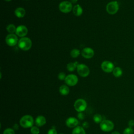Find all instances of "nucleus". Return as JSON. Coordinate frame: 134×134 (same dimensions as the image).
Returning <instances> with one entry per match:
<instances>
[{
	"label": "nucleus",
	"mask_w": 134,
	"mask_h": 134,
	"mask_svg": "<svg viewBox=\"0 0 134 134\" xmlns=\"http://www.w3.org/2000/svg\"><path fill=\"white\" fill-rule=\"evenodd\" d=\"M18 46L20 49L24 51H27L31 48L32 46V41L28 37H22L19 40Z\"/></svg>",
	"instance_id": "f257e3e1"
},
{
	"label": "nucleus",
	"mask_w": 134,
	"mask_h": 134,
	"mask_svg": "<svg viewBox=\"0 0 134 134\" xmlns=\"http://www.w3.org/2000/svg\"><path fill=\"white\" fill-rule=\"evenodd\" d=\"M31 132L32 134H39V129L37 126H32L30 129Z\"/></svg>",
	"instance_id": "393cba45"
},
{
	"label": "nucleus",
	"mask_w": 134,
	"mask_h": 134,
	"mask_svg": "<svg viewBox=\"0 0 134 134\" xmlns=\"http://www.w3.org/2000/svg\"><path fill=\"white\" fill-rule=\"evenodd\" d=\"M59 92L62 95H66L69 93L70 90L67 85H62L59 88Z\"/></svg>",
	"instance_id": "f3484780"
},
{
	"label": "nucleus",
	"mask_w": 134,
	"mask_h": 134,
	"mask_svg": "<svg viewBox=\"0 0 134 134\" xmlns=\"http://www.w3.org/2000/svg\"><path fill=\"white\" fill-rule=\"evenodd\" d=\"M133 130L131 127L126 128L123 131V134H133Z\"/></svg>",
	"instance_id": "b1692460"
},
{
	"label": "nucleus",
	"mask_w": 134,
	"mask_h": 134,
	"mask_svg": "<svg viewBox=\"0 0 134 134\" xmlns=\"http://www.w3.org/2000/svg\"><path fill=\"white\" fill-rule=\"evenodd\" d=\"M74 109L78 112H82L84 111L87 107L86 102L82 98H80L75 100L74 104Z\"/></svg>",
	"instance_id": "20e7f679"
},
{
	"label": "nucleus",
	"mask_w": 134,
	"mask_h": 134,
	"mask_svg": "<svg viewBox=\"0 0 134 134\" xmlns=\"http://www.w3.org/2000/svg\"><path fill=\"white\" fill-rule=\"evenodd\" d=\"M72 134H86V132L83 127L76 126L72 130Z\"/></svg>",
	"instance_id": "a211bd4d"
},
{
	"label": "nucleus",
	"mask_w": 134,
	"mask_h": 134,
	"mask_svg": "<svg viewBox=\"0 0 134 134\" xmlns=\"http://www.w3.org/2000/svg\"><path fill=\"white\" fill-rule=\"evenodd\" d=\"M16 34L17 36L22 38L25 37L28 33V29L24 25H19L16 28Z\"/></svg>",
	"instance_id": "9b49d317"
},
{
	"label": "nucleus",
	"mask_w": 134,
	"mask_h": 134,
	"mask_svg": "<svg viewBox=\"0 0 134 134\" xmlns=\"http://www.w3.org/2000/svg\"><path fill=\"white\" fill-rule=\"evenodd\" d=\"M59 10L63 13H68L72 9V4L71 2L64 1L61 2L59 5Z\"/></svg>",
	"instance_id": "423d86ee"
},
{
	"label": "nucleus",
	"mask_w": 134,
	"mask_h": 134,
	"mask_svg": "<svg viewBox=\"0 0 134 134\" xmlns=\"http://www.w3.org/2000/svg\"><path fill=\"white\" fill-rule=\"evenodd\" d=\"M64 81L65 83L68 85L73 86L75 85L77 83L78 77L75 74H69L66 76V78Z\"/></svg>",
	"instance_id": "1a4fd4ad"
},
{
	"label": "nucleus",
	"mask_w": 134,
	"mask_h": 134,
	"mask_svg": "<svg viewBox=\"0 0 134 134\" xmlns=\"http://www.w3.org/2000/svg\"><path fill=\"white\" fill-rule=\"evenodd\" d=\"M78 0H70V2L72 3H75L77 2Z\"/></svg>",
	"instance_id": "7c9ffc66"
},
{
	"label": "nucleus",
	"mask_w": 134,
	"mask_h": 134,
	"mask_svg": "<svg viewBox=\"0 0 134 134\" xmlns=\"http://www.w3.org/2000/svg\"><path fill=\"white\" fill-rule=\"evenodd\" d=\"M15 15L18 18H23L26 14L25 9L22 7H18L15 10Z\"/></svg>",
	"instance_id": "2eb2a0df"
},
{
	"label": "nucleus",
	"mask_w": 134,
	"mask_h": 134,
	"mask_svg": "<svg viewBox=\"0 0 134 134\" xmlns=\"http://www.w3.org/2000/svg\"><path fill=\"white\" fill-rule=\"evenodd\" d=\"M34 118L29 115H25L23 116L19 121L20 125L25 128H28L32 127L34 125Z\"/></svg>",
	"instance_id": "f03ea898"
},
{
	"label": "nucleus",
	"mask_w": 134,
	"mask_h": 134,
	"mask_svg": "<svg viewBox=\"0 0 134 134\" xmlns=\"http://www.w3.org/2000/svg\"><path fill=\"white\" fill-rule=\"evenodd\" d=\"M35 123L37 126H39V127L42 126L44 125L46 123V118L43 116H42V115L38 116L36 118Z\"/></svg>",
	"instance_id": "4468645a"
},
{
	"label": "nucleus",
	"mask_w": 134,
	"mask_h": 134,
	"mask_svg": "<svg viewBox=\"0 0 134 134\" xmlns=\"http://www.w3.org/2000/svg\"><path fill=\"white\" fill-rule=\"evenodd\" d=\"M65 124L68 127H70V128L76 127L79 124V121L76 118L73 117H69L66 120Z\"/></svg>",
	"instance_id": "ddd939ff"
},
{
	"label": "nucleus",
	"mask_w": 134,
	"mask_h": 134,
	"mask_svg": "<svg viewBox=\"0 0 134 134\" xmlns=\"http://www.w3.org/2000/svg\"><path fill=\"white\" fill-rule=\"evenodd\" d=\"M6 30L9 33L14 34V32H16V28L14 25L9 24L6 27Z\"/></svg>",
	"instance_id": "412c9836"
},
{
	"label": "nucleus",
	"mask_w": 134,
	"mask_h": 134,
	"mask_svg": "<svg viewBox=\"0 0 134 134\" xmlns=\"http://www.w3.org/2000/svg\"><path fill=\"white\" fill-rule=\"evenodd\" d=\"M4 1H6V2H9V1H12V0H4Z\"/></svg>",
	"instance_id": "473e14b6"
},
{
	"label": "nucleus",
	"mask_w": 134,
	"mask_h": 134,
	"mask_svg": "<svg viewBox=\"0 0 134 134\" xmlns=\"http://www.w3.org/2000/svg\"><path fill=\"white\" fill-rule=\"evenodd\" d=\"M101 68L103 71L106 73H110L114 69V64L109 61H104L101 64Z\"/></svg>",
	"instance_id": "9d476101"
},
{
	"label": "nucleus",
	"mask_w": 134,
	"mask_h": 134,
	"mask_svg": "<svg viewBox=\"0 0 134 134\" xmlns=\"http://www.w3.org/2000/svg\"><path fill=\"white\" fill-rule=\"evenodd\" d=\"M48 134H57V132L55 129H50L49 130Z\"/></svg>",
	"instance_id": "cd10ccee"
},
{
	"label": "nucleus",
	"mask_w": 134,
	"mask_h": 134,
	"mask_svg": "<svg viewBox=\"0 0 134 134\" xmlns=\"http://www.w3.org/2000/svg\"><path fill=\"white\" fill-rule=\"evenodd\" d=\"M5 41L7 45L10 47L15 46L18 42V38L14 34H9L7 35L5 38Z\"/></svg>",
	"instance_id": "6e6552de"
},
{
	"label": "nucleus",
	"mask_w": 134,
	"mask_h": 134,
	"mask_svg": "<svg viewBox=\"0 0 134 134\" xmlns=\"http://www.w3.org/2000/svg\"><path fill=\"white\" fill-rule=\"evenodd\" d=\"M66 75L64 72H60L59 74H58V79L60 80H65V78H66Z\"/></svg>",
	"instance_id": "bb28decb"
},
{
	"label": "nucleus",
	"mask_w": 134,
	"mask_h": 134,
	"mask_svg": "<svg viewBox=\"0 0 134 134\" xmlns=\"http://www.w3.org/2000/svg\"><path fill=\"white\" fill-rule=\"evenodd\" d=\"M60 134H63V133H60Z\"/></svg>",
	"instance_id": "72a5a7b5"
},
{
	"label": "nucleus",
	"mask_w": 134,
	"mask_h": 134,
	"mask_svg": "<svg viewBox=\"0 0 134 134\" xmlns=\"http://www.w3.org/2000/svg\"><path fill=\"white\" fill-rule=\"evenodd\" d=\"M107 12L110 14L114 15L116 14L119 9V5L117 1H111L108 3L106 7Z\"/></svg>",
	"instance_id": "7ed1b4c3"
},
{
	"label": "nucleus",
	"mask_w": 134,
	"mask_h": 134,
	"mask_svg": "<svg viewBox=\"0 0 134 134\" xmlns=\"http://www.w3.org/2000/svg\"><path fill=\"white\" fill-rule=\"evenodd\" d=\"M128 125H129V127L132 128V127L134 126V120H132V119L130 120L129 121V122H128Z\"/></svg>",
	"instance_id": "c85d7f7f"
},
{
	"label": "nucleus",
	"mask_w": 134,
	"mask_h": 134,
	"mask_svg": "<svg viewBox=\"0 0 134 134\" xmlns=\"http://www.w3.org/2000/svg\"><path fill=\"white\" fill-rule=\"evenodd\" d=\"M111 134H120V133L119 132H118V131H114V132H113L112 133H111Z\"/></svg>",
	"instance_id": "2f4dec72"
},
{
	"label": "nucleus",
	"mask_w": 134,
	"mask_h": 134,
	"mask_svg": "<svg viewBox=\"0 0 134 134\" xmlns=\"http://www.w3.org/2000/svg\"><path fill=\"white\" fill-rule=\"evenodd\" d=\"M80 53V51L79 49H73L71 50V52H70V55L74 58H77Z\"/></svg>",
	"instance_id": "4be33fe9"
},
{
	"label": "nucleus",
	"mask_w": 134,
	"mask_h": 134,
	"mask_svg": "<svg viewBox=\"0 0 134 134\" xmlns=\"http://www.w3.org/2000/svg\"><path fill=\"white\" fill-rule=\"evenodd\" d=\"M81 54L84 58L86 59H90L94 56V51L91 48L86 47L82 50Z\"/></svg>",
	"instance_id": "f8f14e48"
},
{
	"label": "nucleus",
	"mask_w": 134,
	"mask_h": 134,
	"mask_svg": "<svg viewBox=\"0 0 134 134\" xmlns=\"http://www.w3.org/2000/svg\"><path fill=\"white\" fill-rule=\"evenodd\" d=\"M77 116H78L79 118H80V119H83L84 118V116L83 114L81 112H80V113H79L78 114Z\"/></svg>",
	"instance_id": "c756f323"
},
{
	"label": "nucleus",
	"mask_w": 134,
	"mask_h": 134,
	"mask_svg": "<svg viewBox=\"0 0 134 134\" xmlns=\"http://www.w3.org/2000/svg\"><path fill=\"white\" fill-rule=\"evenodd\" d=\"M93 120L94 122L97 124L100 123L102 121V117L100 115L96 114L93 116Z\"/></svg>",
	"instance_id": "5701e85b"
},
{
	"label": "nucleus",
	"mask_w": 134,
	"mask_h": 134,
	"mask_svg": "<svg viewBox=\"0 0 134 134\" xmlns=\"http://www.w3.org/2000/svg\"><path fill=\"white\" fill-rule=\"evenodd\" d=\"M73 13L74 15L80 16L83 13V9L80 5H75L73 8Z\"/></svg>",
	"instance_id": "dca6fc26"
},
{
	"label": "nucleus",
	"mask_w": 134,
	"mask_h": 134,
	"mask_svg": "<svg viewBox=\"0 0 134 134\" xmlns=\"http://www.w3.org/2000/svg\"><path fill=\"white\" fill-rule=\"evenodd\" d=\"M100 128L103 131L109 132L114 129V124L109 120H103L100 123Z\"/></svg>",
	"instance_id": "39448f33"
},
{
	"label": "nucleus",
	"mask_w": 134,
	"mask_h": 134,
	"mask_svg": "<svg viewBox=\"0 0 134 134\" xmlns=\"http://www.w3.org/2000/svg\"><path fill=\"white\" fill-rule=\"evenodd\" d=\"M113 75L116 77H119L121 76L122 74V70L119 67H116L114 68L113 71Z\"/></svg>",
	"instance_id": "aec40b11"
},
{
	"label": "nucleus",
	"mask_w": 134,
	"mask_h": 134,
	"mask_svg": "<svg viewBox=\"0 0 134 134\" xmlns=\"http://www.w3.org/2000/svg\"><path fill=\"white\" fill-rule=\"evenodd\" d=\"M76 68L78 74L82 77H86L90 74V69L88 67L84 64H79Z\"/></svg>",
	"instance_id": "0eeeda50"
},
{
	"label": "nucleus",
	"mask_w": 134,
	"mask_h": 134,
	"mask_svg": "<svg viewBox=\"0 0 134 134\" xmlns=\"http://www.w3.org/2000/svg\"><path fill=\"white\" fill-rule=\"evenodd\" d=\"M78 64H78V62L77 61L74 62H70V63H69L67 64L66 68H67L68 71H69L70 72H72V71H74L75 68H77V66Z\"/></svg>",
	"instance_id": "6ab92c4d"
},
{
	"label": "nucleus",
	"mask_w": 134,
	"mask_h": 134,
	"mask_svg": "<svg viewBox=\"0 0 134 134\" xmlns=\"http://www.w3.org/2000/svg\"><path fill=\"white\" fill-rule=\"evenodd\" d=\"M3 134H15V131L12 128H7L4 131Z\"/></svg>",
	"instance_id": "a878e982"
}]
</instances>
